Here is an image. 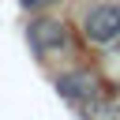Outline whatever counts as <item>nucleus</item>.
I'll list each match as a JSON object with an SVG mask.
<instances>
[{
    "label": "nucleus",
    "mask_w": 120,
    "mask_h": 120,
    "mask_svg": "<svg viewBox=\"0 0 120 120\" xmlns=\"http://www.w3.org/2000/svg\"><path fill=\"white\" fill-rule=\"evenodd\" d=\"M56 90L71 101V105H94L98 101V79L90 71H71L56 79Z\"/></svg>",
    "instance_id": "3"
},
{
    "label": "nucleus",
    "mask_w": 120,
    "mask_h": 120,
    "mask_svg": "<svg viewBox=\"0 0 120 120\" xmlns=\"http://www.w3.org/2000/svg\"><path fill=\"white\" fill-rule=\"evenodd\" d=\"M82 34L94 45H112L120 41V4H98L82 19Z\"/></svg>",
    "instance_id": "1"
},
{
    "label": "nucleus",
    "mask_w": 120,
    "mask_h": 120,
    "mask_svg": "<svg viewBox=\"0 0 120 120\" xmlns=\"http://www.w3.org/2000/svg\"><path fill=\"white\" fill-rule=\"evenodd\" d=\"M26 8H41V4H49V0H22Z\"/></svg>",
    "instance_id": "5"
},
{
    "label": "nucleus",
    "mask_w": 120,
    "mask_h": 120,
    "mask_svg": "<svg viewBox=\"0 0 120 120\" xmlns=\"http://www.w3.org/2000/svg\"><path fill=\"white\" fill-rule=\"evenodd\" d=\"M86 120H120V105H101V101H94V105H86Z\"/></svg>",
    "instance_id": "4"
},
{
    "label": "nucleus",
    "mask_w": 120,
    "mask_h": 120,
    "mask_svg": "<svg viewBox=\"0 0 120 120\" xmlns=\"http://www.w3.org/2000/svg\"><path fill=\"white\" fill-rule=\"evenodd\" d=\"M26 38H30V45H34L38 56H56V52L68 49V26L56 22V19H34L30 30H26Z\"/></svg>",
    "instance_id": "2"
}]
</instances>
